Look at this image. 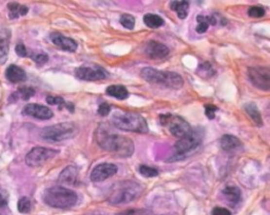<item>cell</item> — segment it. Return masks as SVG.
<instances>
[{
	"mask_svg": "<svg viewBox=\"0 0 270 215\" xmlns=\"http://www.w3.org/2000/svg\"><path fill=\"white\" fill-rule=\"evenodd\" d=\"M160 124L166 127L173 136L180 138L189 133L192 129L190 125L180 116L173 115L171 113L162 114L160 116Z\"/></svg>",
	"mask_w": 270,
	"mask_h": 215,
	"instance_id": "8",
	"label": "cell"
},
{
	"mask_svg": "<svg viewBox=\"0 0 270 215\" xmlns=\"http://www.w3.org/2000/svg\"><path fill=\"white\" fill-rule=\"evenodd\" d=\"M75 76L80 81L96 82L105 79L107 77V72L97 65L86 64L75 69Z\"/></svg>",
	"mask_w": 270,
	"mask_h": 215,
	"instance_id": "10",
	"label": "cell"
},
{
	"mask_svg": "<svg viewBox=\"0 0 270 215\" xmlns=\"http://www.w3.org/2000/svg\"><path fill=\"white\" fill-rule=\"evenodd\" d=\"M50 39L53 42V44L58 47L59 49L67 52H75L77 49V42L74 39L67 37V36L62 35L60 33L54 32L50 35Z\"/></svg>",
	"mask_w": 270,
	"mask_h": 215,
	"instance_id": "15",
	"label": "cell"
},
{
	"mask_svg": "<svg viewBox=\"0 0 270 215\" xmlns=\"http://www.w3.org/2000/svg\"><path fill=\"white\" fill-rule=\"evenodd\" d=\"M140 172H141V174L145 177H154V176L159 175L158 169L149 167V165H140Z\"/></svg>",
	"mask_w": 270,
	"mask_h": 215,
	"instance_id": "30",
	"label": "cell"
},
{
	"mask_svg": "<svg viewBox=\"0 0 270 215\" xmlns=\"http://www.w3.org/2000/svg\"><path fill=\"white\" fill-rule=\"evenodd\" d=\"M203 137L198 131L191 130L185 136L179 138V140L174 145V153L173 155L167 159V162H177L185 158L192 153L199 145L202 144Z\"/></svg>",
	"mask_w": 270,
	"mask_h": 215,
	"instance_id": "5",
	"label": "cell"
},
{
	"mask_svg": "<svg viewBox=\"0 0 270 215\" xmlns=\"http://www.w3.org/2000/svg\"><path fill=\"white\" fill-rule=\"evenodd\" d=\"M147 211L144 209H129V210L117 213L116 215H147Z\"/></svg>",
	"mask_w": 270,
	"mask_h": 215,
	"instance_id": "34",
	"label": "cell"
},
{
	"mask_svg": "<svg viewBox=\"0 0 270 215\" xmlns=\"http://www.w3.org/2000/svg\"><path fill=\"white\" fill-rule=\"evenodd\" d=\"M8 204V193L0 189V208L5 207Z\"/></svg>",
	"mask_w": 270,
	"mask_h": 215,
	"instance_id": "40",
	"label": "cell"
},
{
	"mask_svg": "<svg viewBox=\"0 0 270 215\" xmlns=\"http://www.w3.org/2000/svg\"><path fill=\"white\" fill-rule=\"evenodd\" d=\"M116 172H117V167L115 165L109 164V163L99 164L92 170L90 178L94 182H104L107 180V178L115 175Z\"/></svg>",
	"mask_w": 270,
	"mask_h": 215,
	"instance_id": "12",
	"label": "cell"
},
{
	"mask_svg": "<svg viewBox=\"0 0 270 215\" xmlns=\"http://www.w3.org/2000/svg\"><path fill=\"white\" fill-rule=\"evenodd\" d=\"M31 58H32L35 63L38 65L46 64L49 60V56L46 53H33L32 55H31Z\"/></svg>",
	"mask_w": 270,
	"mask_h": 215,
	"instance_id": "33",
	"label": "cell"
},
{
	"mask_svg": "<svg viewBox=\"0 0 270 215\" xmlns=\"http://www.w3.org/2000/svg\"><path fill=\"white\" fill-rule=\"evenodd\" d=\"M145 53L148 57L152 59H162L168 56L169 49L164 44H161V42L155 40H151L146 45Z\"/></svg>",
	"mask_w": 270,
	"mask_h": 215,
	"instance_id": "14",
	"label": "cell"
},
{
	"mask_svg": "<svg viewBox=\"0 0 270 215\" xmlns=\"http://www.w3.org/2000/svg\"><path fill=\"white\" fill-rule=\"evenodd\" d=\"M11 40V30L0 28V65H3L8 59Z\"/></svg>",
	"mask_w": 270,
	"mask_h": 215,
	"instance_id": "16",
	"label": "cell"
},
{
	"mask_svg": "<svg viewBox=\"0 0 270 215\" xmlns=\"http://www.w3.org/2000/svg\"><path fill=\"white\" fill-rule=\"evenodd\" d=\"M46 100L49 104H53V106H56V104H64L65 100L64 98L60 96H48L46 98Z\"/></svg>",
	"mask_w": 270,
	"mask_h": 215,
	"instance_id": "37",
	"label": "cell"
},
{
	"mask_svg": "<svg viewBox=\"0 0 270 215\" xmlns=\"http://www.w3.org/2000/svg\"><path fill=\"white\" fill-rule=\"evenodd\" d=\"M122 26L128 30H133L135 26V18L130 15V14H124L121 16V19H119Z\"/></svg>",
	"mask_w": 270,
	"mask_h": 215,
	"instance_id": "29",
	"label": "cell"
},
{
	"mask_svg": "<svg viewBox=\"0 0 270 215\" xmlns=\"http://www.w3.org/2000/svg\"><path fill=\"white\" fill-rule=\"evenodd\" d=\"M198 75L200 77H203V78H209L211 77L213 74H215L216 71L213 70V67L212 66L209 64V63H203V64H200L199 66H198Z\"/></svg>",
	"mask_w": 270,
	"mask_h": 215,
	"instance_id": "27",
	"label": "cell"
},
{
	"mask_svg": "<svg viewBox=\"0 0 270 215\" xmlns=\"http://www.w3.org/2000/svg\"><path fill=\"white\" fill-rule=\"evenodd\" d=\"M19 96L22 98L24 100H28L30 99L31 97L35 95V90L31 87H22L17 92Z\"/></svg>",
	"mask_w": 270,
	"mask_h": 215,
	"instance_id": "31",
	"label": "cell"
},
{
	"mask_svg": "<svg viewBox=\"0 0 270 215\" xmlns=\"http://www.w3.org/2000/svg\"><path fill=\"white\" fill-rule=\"evenodd\" d=\"M143 188L141 185L133 182H125L109 196L108 201L111 205H124L133 201L142 194Z\"/></svg>",
	"mask_w": 270,
	"mask_h": 215,
	"instance_id": "7",
	"label": "cell"
},
{
	"mask_svg": "<svg viewBox=\"0 0 270 215\" xmlns=\"http://www.w3.org/2000/svg\"><path fill=\"white\" fill-rule=\"evenodd\" d=\"M59 153L57 150L42 148V147H36L31 150L26 156V164L29 167H39L46 164L50 159L55 157Z\"/></svg>",
	"mask_w": 270,
	"mask_h": 215,
	"instance_id": "9",
	"label": "cell"
},
{
	"mask_svg": "<svg viewBox=\"0 0 270 215\" xmlns=\"http://www.w3.org/2000/svg\"><path fill=\"white\" fill-rule=\"evenodd\" d=\"M141 76L150 83L164 85V87L170 89L178 90L184 85L183 77L175 72L160 71L153 69V67H145L141 71Z\"/></svg>",
	"mask_w": 270,
	"mask_h": 215,
	"instance_id": "4",
	"label": "cell"
},
{
	"mask_svg": "<svg viewBox=\"0 0 270 215\" xmlns=\"http://www.w3.org/2000/svg\"><path fill=\"white\" fill-rule=\"evenodd\" d=\"M111 111V106L109 103H107V102H103V103H100L99 106H98V110H97V112L100 116H107V115H109Z\"/></svg>",
	"mask_w": 270,
	"mask_h": 215,
	"instance_id": "36",
	"label": "cell"
},
{
	"mask_svg": "<svg viewBox=\"0 0 270 215\" xmlns=\"http://www.w3.org/2000/svg\"><path fill=\"white\" fill-rule=\"evenodd\" d=\"M245 111H246L247 115L251 118L254 124L256 126H263V118H262V115L259 111V109H257L256 104L255 103H246L245 104Z\"/></svg>",
	"mask_w": 270,
	"mask_h": 215,
	"instance_id": "23",
	"label": "cell"
},
{
	"mask_svg": "<svg viewBox=\"0 0 270 215\" xmlns=\"http://www.w3.org/2000/svg\"><path fill=\"white\" fill-rule=\"evenodd\" d=\"M222 194H223L224 198H226V200L230 202L231 205L237 204V202L241 200V198H242L241 190L238 189L237 187H234V186L226 187L225 189H223Z\"/></svg>",
	"mask_w": 270,
	"mask_h": 215,
	"instance_id": "20",
	"label": "cell"
},
{
	"mask_svg": "<svg viewBox=\"0 0 270 215\" xmlns=\"http://www.w3.org/2000/svg\"><path fill=\"white\" fill-rule=\"evenodd\" d=\"M248 15L251 18H261L265 15V9L262 7H257V5H255V7H251L248 10Z\"/></svg>",
	"mask_w": 270,
	"mask_h": 215,
	"instance_id": "32",
	"label": "cell"
},
{
	"mask_svg": "<svg viewBox=\"0 0 270 215\" xmlns=\"http://www.w3.org/2000/svg\"><path fill=\"white\" fill-rule=\"evenodd\" d=\"M78 169L74 165H69L66 169L62 170L58 177V182L62 185H75L77 181Z\"/></svg>",
	"mask_w": 270,
	"mask_h": 215,
	"instance_id": "17",
	"label": "cell"
},
{
	"mask_svg": "<svg viewBox=\"0 0 270 215\" xmlns=\"http://www.w3.org/2000/svg\"><path fill=\"white\" fill-rule=\"evenodd\" d=\"M96 141L106 151L119 157H130L134 152V144L129 137L111 131L107 126H99L96 131Z\"/></svg>",
	"mask_w": 270,
	"mask_h": 215,
	"instance_id": "1",
	"label": "cell"
},
{
	"mask_svg": "<svg viewBox=\"0 0 270 215\" xmlns=\"http://www.w3.org/2000/svg\"><path fill=\"white\" fill-rule=\"evenodd\" d=\"M18 211L21 212V213H29L31 211V209H32V202H31L30 198H28L27 196H23L18 201Z\"/></svg>",
	"mask_w": 270,
	"mask_h": 215,
	"instance_id": "28",
	"label": "cell"
},
{
	"mask_svg": "<svg viewBox=\"0 0 270 215\" xmlns=\"http://www.w3.org/2000/svg\"><path fill=\"white\" fill-rule=\"evenodd\" d=\"M8 9H9V16L11 19H16V18L27 15L29 9L24 5H21L18 2H10L8 4Z\"/></svg>",
	"mask_w": 270,
	"mask_h": 215,
	"instance_id": "24",
	"label": "cell"
},
{
	"mask_svg": "<svg viewBox=\"0 0 270 215\" xmlns=\"http://www.w3.org/2000/svg\"><path fill=\"white\" fill-rule=\"evenodd\" d=\"M22 113L24 115L32 116V117H34V118L41 119V120L51 119L54 115L51 109L46 106H42V104H38V103L27 104V106L23 108Z\"/></svg>",
	"mask_w": 270,
	"mask_h": 215,
	"instance_id": "13",
	"label": "cell"
},
{
	"mask_svg": "<svg viewBox=\"0 0 270 215\" xmlns=\"http://www.w3.org/2000/svg\"><path fill=\"white\" fill-rule=\"evenodd\" d=\"M77 133L78 127L74 122L67 121L45 128L40 132V136L43 140L58 143V141L73 138Z\"/></svg>",
	"mask_w": 270,
	"mask_h": 215,
	"instance_id": "6",
	"label": "cell"
},
{
	"mask_svg": "<svg viewBox=\"0 0 270 215\" xmlns=\"http://www.w3.org/2000/svg\"><path fill=\"white\" fill-rule=\"evenodd\" d=\"M144 22H145L146 26L150 29H159L165 24L164 19H162L161 16L150 13L144 16Z\"/></svg>",
	"mask_w": 270,
	"mask_h": 215,
	"instance_id": "26",
	"label": "cell"
},
{
	"mask_svg": "<svg viewBox=\"0 0 270 215\" xmlns=\"http://www.w3.org/2000/svg\"><path fill=\"white\" fill-rule=\"evenodd\" d=\"M78 196L71 189L61 186H55L47 189L43 193V201L50 207L58 209H68L76 205Z\"/></svg>",
	"mask_w": 270,
	"mask_h": 215,
	"instance_id": "3",
	"label": "cell"
},
{
	"mask_svg": "<svg viewBox=\"0 0 270 215\" xmlns=\"http://www.w3.org/2000/svg\"><path fill=\"white\" fill-rule=\"evenodd\" d=\"M15 51H16V53L18 54V56H20V57H26V56H28L27 49H26V47H24V45H22V44H18V45L16 46Z\"/></svg>",
	"mask_w": 270,
	"mask_h": 215,
	"instance_id": "39",
	"label": "cell"
},
{
	"mask_svg": "<svg viewBox=\"0 0 270 215\" xmlns=\"http://www.w3.org/2000/svg\"><path fill=\"white\" fill-rule=\"evenodd\" d=\"M106 93L116 98V99H126V98H128L129 96V92L127 90V88L124 87L122 84H113L110 85V87L107 88L106 90Z\"/></svg>",
	"mask_w": 270,
	"mask_h": 215,
	"instance_id": "21",
	"label": "cell"
},
{
	"mask_svg": "<svg viewBox=\"0 0 270 215\" xmlns=\"http://www.w3.org/2000/svg\"><path fill=\"white\" fill-rule=\"evenodd\" d=\"M219 144H221L222 149L226 152H231L237 148H240L242 146L241 140L236 136H234V135H230V134L223 135L221 140H219Z\"/></svg>",
	"mask_w": 270,
	"mask_h": 215,
	"instance_id": "19",
	"label": "cell"
},
{
	"mask_svg": "<svg viewBox=\"0 0 270 215\" xmlns=\"http://www.w3.org/2000/svg\"><path fill=\"white\" fill-rule=\"evenodd\" d=\"M211 215H231V212L226 208H222V207H216L212 210V214Z\"/></svg>",
	"mask_w": 270,
	"mask_h": 215,
	"instance_id": "38",
	"label": "cell"
},
{
	"mask_svg": "<svg viewBox=\"0 0 270 215\" xmlns=\"http://www.w3.org/2000/svg\"><path fill=\"white\" fill-rule=\"evenodd\" d=\"M111 124L123 131L148 133V124L146 119L139 113L127 112L117 110L111 116Z\"/></svg>",
	"mask_w": 270,
	"mask_h": 215,
	"instance_id": "2",
	"label": "cell"
},
{
	"mask_svg": "<svg viewBox=\"0 0 270 215\" xmlns=\"http://www.w3.org/2000/svg\"><path fill=\"white\" fill-rule=\"evenodd\" d=\"M248 76L254 87L268 91L270 88V71L267 66H252L248 69Z\"/></svg>",
	"mask_w": 270,
	"mask_h": 215,
	"instance_id": "11",
	"label": "cell"
},
{
	"mask_svg": "<svg viewBox=\"0 0 270 215\" xmlns=\"http://www.w3.org/2000/svg\"><path fill=\"white\" fill-rule=\"evenodd\" d=\"M170 8L177 12L178 16L180 19H185L188 16V11H189V2L184 1V0H180V1H171Z\"/></svg>",
	"mask_w": 270,
	"mask_h": 215,
	"instance_id": "25",
	"label": "cell"
},
{
	"mask_svg": "<svg viewBox=\"0 0 270 215\" xmlns=\"http://www.w3.org/2000/svg\"><path fill=\"white\" fill-rule=\"evenodd\" d=\"M5 77L11 83H21L27 79V74L21 67L17 66L15 65H11L7 71H5Z\"/></svg>",
	"mask_w": 270,
	"mask_h": 215,
	"instance_id": "18",
	"label": "cell"
},
{
	"mask_svg": "<svg viewBox=\"0 0 270 215\" xmlns=\"http://www.w3.org/2000/svg\"><path fill=\"white\" fill-rule=\"evenodd\" d=\"M217 111V108L213 104H206L205 106V114L209 119H213L216 117V112Z\"/></svg>",
	"mask_w": 270,
	"mask_h": 215,
	"instance_id": "35",
	"label": "cell"
},
{
	"mask_svg": "<svg viewBox=\"0 0 270 215\" xmlns=\"http://www.w3.org/2000/svg\"><path fill=\"white\" fill-rule=\"evenodd\" d=\"M198 20V26L196 31L199 34H203L205 32H207L209 26H215L216 23V19L213 16H203V15H198L197 17Z\"/></svg>",
	"mask_w": 270,
	"mask_h": 215,
	"instance_id": "22",
	"label": "cell"
}]
</instances>
